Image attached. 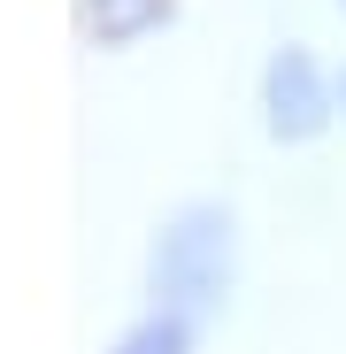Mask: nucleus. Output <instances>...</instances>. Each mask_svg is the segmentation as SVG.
<instances>
[{"instance_id": "f257e3e1", "label": "nucleus", "mask_w": 346, "mask_h": 354, "mask_svg": "<svg viewBox=\"0 0 346 354\" xmlns=\"http://www.w3.org/2000/svg\"><path fill=\"white\" fill-rule=\"evenodd\" d=\"M231 262H239V223L215 201H185L154 231V254H146V277H154V308H177L185 324H208L223 316L231 301Z\"/></svg>"}, {"instance_id": "f03ea898", "label": "nucleus", "mask_w": 346, "mask_h": 354, "mask_svg": "<svg viewBox=\"0 0 346 354\" xmlns=\"http://www.w3.org/2000/svg\"><path fill=\"white\" fill-rule=\"evenodd\" d=\"M262 124H269V139H285V147L323 139V124H331V85H323V70H316L308 46H285L277 62L262 70Z\"/></svg>"}, {"instance_id": "7ed1b4c3", "label": "nucleus", "mask_w": 346, "mask_h": 354, "mask_svg": "<svg viewBox=\"0 0 346 354\" xmlns=\"http://www.w3.org/2000/svg\"><path fill=\"white\" fill-rule=\"evenodd\" d=\"M193 339H200V324H185L177 308H146L108 354H193Z\"/></svg>"}, {"instance_id": "20e7f679", "label": "nucleus", "mask_w": 346, "mask_h": 354, "mask_svg": "<svg viewBox=\"0 0 346 354\" xmlns=\"http://www.w3.org/2000/svg\"><path fill=\"white\" fill-rule=\"evenodd\" d=\"M162 16H169V0H93V31H100L108 46H124V39L154 31Z\"/></svg>"}, {"instance_id": "39448f33", "label": "nucleus", "mask_w": 346, "mask_h": 354, "mask_svg": "<svg viewBox=\"0 0 346 354\" xmlns=\"http://www.w3.org/2000/svg\"><path fill=\"white\" fill-rule=\"evenodd\" d=\"M338 100H346V77H338Z\"/></svg>"}]
</instances>
